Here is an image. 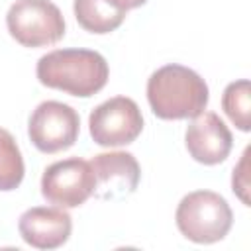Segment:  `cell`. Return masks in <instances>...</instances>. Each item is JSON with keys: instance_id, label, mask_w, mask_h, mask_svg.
Wrapping results in <instances>:
<instances>
[{"instance_id": "cell-1", "label": "cell", "mask_w": 251, "mask_h": 251, "mask_svg": "<svg viewBox=\"0 0 251 251\" xmlns=\"http://www.w3.org/2000/svg\"><path fill=\"white\" fill-rule=\"evenodd\" d=\"M37 80L47 88L88 98L108 82V63L98 51L55 49L37 61Z\"/></svg>"}, {"instance_id": "cell-2", "label": "cell", "mask_w": 251, "mask_h": 251, "mask_svg": "<svg viewBox=\"0 0 251 251\" xmlns=\"http://www.w3.org/2000/svg\"><path fill=\"white\" fill-rule=\"evenodd\" d=\"M208 84L204 78L182 65H165L147 80V100L153 114L161 120L194 118L208 106Z\"/></svg>"}, {"instance_id": "cell-3", "label": "cell", "mask_w": 251, "mask_h": 251, "mask_svg": "<svg viewBox=\"0 0 251 251\" xmlns=\"http://www.w3.org/2000/svg\"><path fill=\"white\" fill-rule=\"evenodd\" d=\"M178 231L194 243H216L227 235L233 212L224 196L212 190L186 194L175 212Z\"/></svg>"}, {"instance_id": "cell-4", "label": "cell", "mask_w": 251, "mask_h": 251, "mask_svg": "<svg viewBox=\"0 0 251 251\" xmlns=\"http://www.w3.org/2000/svg\"><path fill=\"white\" fill-rule=\"evenodd\" d=\"M6 25L24 47H49L65 35V18L51 0H16L6 14Z\"/></svg>"}, {"instance_id": "cell-5", "label": "cell", "mask_w": 251, "mask_h": 251, "mask_svg": "<svg viewBox=\"0 0 251 251\" xmlns=\"http://www.w3.org/2000/svg\"><path fill=\"white\" fill-rule=\"evenodd\" d=\"M88 127L94 143L102 147H122L139 137L143 131V116L131 98L114 96L92 110Z\"/></svg>"}, {"instance_id": "cell-6", "label": "cell", "mask_w": 251, "mask_h": 251, "mask_svg": "<svg viewBox=\"0 0 251 251\" xmlns=\"http://www.w3.org/2000/svg\"><path fill=\"white\" fill-rule=\"evenodd\" d=\"M96 178L90 161L69 157L49 165L41 176V194L59 208H78L94 194Z\"/></svg>"}, {"instance_id": "cell-7", "label": "cell", "mask_w": 251, "mask_h": 251, "mask_svg": "<svg viewBox=\"0 0 251 251\" xmlns=\"http://www.w3.org/2000/svg\"><path fill=\"white\" fill-rule=\"evenodd\" d=\"M80 131V118L69 104L57 100L41 102L29 116L27 135L41 153H59L75 145Z\"/></svg>"}, {"instance_id": "cell-8", "label": "cell", "mask_w": 251, "mask_h": 251, "mask_svg": "<svg viewBox=\"0 0 251 251\" xmlns=\"http://www.w3.org/2000/svg\"><path fill=\"white\" fill-rule=\"evenodd\" d=\"M90 167L96 178L94 196L98 200H120L135 192L141 178L139 163L127 151H110L94 155Z\"/></svg>"}, {"instance_id": "cell-9", "label": "cell", "mask_w": 251, "mask_h": 251, "mask_svg": "<svg viewBox=\"0 0 251 251\" xmlns=\"http://www.w3.org/2000/svg\"><path fill=\"white\" fill-rule=\"evenodd\" d=\"M186 149L190 157L202 165L224 163L231 151L233 137L229 127L216 112H200L186 127Z\"/></svg>"}, {"instance_id": "cell-10", "label": "cell", "mask_w": 251, "mask_h": 251, "mask_svg": "<svg viewBox=\"0 0 251 251\" xmlns=\"http://www.w3.org/2000/svg\"><path fill=\"white\" fill-rule=\"evenodd\" d=\"M18 229L22 239L35 249H57L67 243L73 220L59 206H33L20 216Z\"/></svg>"}, {"instance_id": "cell-11", "label": "cell", "mask_w": 251, "mask_h": 251, "mask_svg": "<svg viewBox=\"0 0 251 251\" xmlns=\"http://www.w3.org/2000/svg\"><path fill=\"white\" fill-rule=\"evenodd\" d=\"M73 10L78 25L96 35L118 29L126 20V10L118 8L112 0H75Z\"/></svg>"}, {"instance_id": "cell-12", "label": "cell", "mask_w": 251, "mask_h": 251, "mask_svg": "<svg viewBox=\"0 0 251 251\" xmlns=\"http://www.w3.org/2000/svg\"><path fill=\"white\" fill-rule=\"evenodd\" d=\"M222 108L237 129H251V86L247 78L229 82L226 86L222 94Z\"/></svg>"}, {"instance_id": "cell-13", "label": "cell", "mask_w": 251, "mask_h": 251, "mask_svg": "<svg viewBox=\"0 0 251 251\" xmlns=\"http://www.w3.org/2000/svg\"><path fill=\"white\" fill-rule=\"evenodd\" d=\"M24 159L14 135L0 127V190L8 192L22 184L24 180Z\"/></svg>"}, {"instance_id": "cell-14", "label": "cell", "mask_w": 251, "mask_h": 251, "mask_svg": "<svg viewBox=\"0 0 251 251\" xmlns=\"http://www.w3.org/2000/svg\"><path fill=\"white\" fill-rule=\"evenodd\" d=\"M231 188H233V192L239 196V200L245 206H251V200H249V147L243 151L241 161L233 169Z\"/></svg>"}, {"instance_id": "cell-15", "label": "cell", "mask_w": 251, "mask_h": 251, "mask_svg": "<svg viewBox=\"0 0 251 251\" xmlns=\"http://www.w3.org/2000/svg\"><path fill=\"white\" fill-rule=\"evenodd\" d=\"M118 8H122V10H133V8H139V6H143L147 0H112Z\"/></svg>"}]
</instances>
